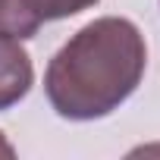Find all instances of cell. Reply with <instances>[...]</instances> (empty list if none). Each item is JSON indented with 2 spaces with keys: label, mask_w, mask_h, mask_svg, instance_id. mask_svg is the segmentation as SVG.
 <instances>
[{
  "label": "cell",
  "mask_w": 160,
  "mask_h": 160,
  "mask_svg": "<svg viewBox=\"0 0 160 160\" xmlns=\"http://www.w3.org/2000/svg\"><path fill=\"white\" fill-rule=\"evenodd\" d=\"M144 66L148 47L138 25L122 16H101L50 57L44 94L63 119H104L135 94Z\"/></svg>",
  "instance_id": "1"
},
{
  "label": "cell",
  "mask_w": 160,
  "mask_h": 160,
  "mask_svg": "<svg viewBox=\"0 0 160 160\" xmlns=\"http://www.w3.org/2000/svg\"><path fill=\"white\" fill-rule=\"evenodd\" d=\"M0 157H16V148L3 138V132H0Z\"/></svg>",
  "instance_id": "4"
},
{
  "label": "cell",
  "mask_w": 160,
  "mask_h": 160,
  "mask_svg": "<svg viewBox=\"0 0 160 160\" xmlns=\"http://www.w3.org/2000/svg\"><path fill=\"white\" fill-rule=\"evenodd\" d=\"M32 82L35 69L25 47L10 35H0V113L16 107L32 91Z\"/></svg>",
  "instance_id": "3"
},
{
  "label": "cell",
  "mask_w": 160,
  "mask_h": 160,
  "mask_svg": "<svg viewBox=\"0 0 160 160\" xmlns=\"http://www.w3.org/2000/svg\"><path fill=\"white\" fill-rule=\"evenodd\" d=\"M94 3L98 0H0V35L25 41L35 38L44 22L69 19Z\"/></svg>",
  "instance_id": "2"
}]
</instances>
